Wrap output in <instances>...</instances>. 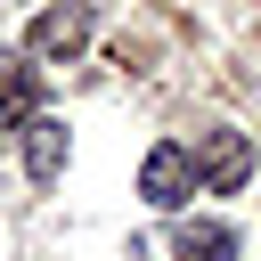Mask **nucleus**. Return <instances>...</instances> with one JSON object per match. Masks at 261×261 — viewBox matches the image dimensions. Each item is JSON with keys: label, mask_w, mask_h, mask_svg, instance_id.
Returning a JSON list of instances; mask_svg holds the SVG:
<instances>
[{"label": "nucleus", "mask_w": 261, "mask_h": 261, "mask_svg": "<svg viewBox=\"0 0 261 261\" xmlns=\"http://www.w3.org/2000/svg\"><path fill=\"white\" fill-rule=\"evenodd\" d=\"M90 33H98L90 0H57V8H41V16L24 24V49H33L41 65H73V57L90 49Z\"/></svg>", "instance_id": "nucleus-1"}, {"label": "nucleus", "mask_w": 261, "mask_h": 261, "mask_svg": "<svg viewBox=\"0 0 261 261\" xmlns=\"http://www.w3.org/2000/svg\"><path fill=\"white\" fill-rule=\"evenodd\" d=\"M196 179H204V196H237L245 179H253V139L245 130H196Z\"/></svg>", "instance_id": "nucleus-2"}, {"label": "nucleus", "mask_w": 261, "mask_h": 261, "mask_svg": "<svg viewBox=\"0 0 261 261\" xmlns=\"http://www.w3.org/2000/svg\"><path fill=\"white\" fill-rule=\"evenodd\" d=\"M196 188H204V179H196V147H179V139L147 147V163H139V196H147L155 212H179Z\"/></svg>", "instance_id": "nucleus-3"}, {"label": "nucleus", "mask_w": 261, "mask_h": 261, "mask_svg": "<svg viewBox=\"0 0 261 261\" xmlns=\"http://www.w3.org/2000/svg\"><path fill=\"white\" fill-rule=\"evenodd\" d=\"M65 155H73L65 122H57V114H33V122H24V171H33L41 188H49V179L65 171Z\"/></svg>", "instance_id": "nucleus-4"}, {"label": "nucleus", "mask_w": 261, "mask_h": 261, "mask_svg": "<svg viewBox=\"0 0 261 261\" xmlns=\"http://www.w3.org/2000/svg\"><path fill=\"white\" fill-rule=\"evenodd\" d=\"M171 253H179V261H228V253H237V228H228V220H179Z\"/></svg>", "instance_id": "nucleus-5"}, {"label": "nucleus", "mask_w": 261, "mask_h": 261, "mask_svg": "<svg viewBox=\"0 0 261 261\" xmlns=\"http://www.w3.org/2000/svg\"><path fill=\"white\" fill-rule=\"evenodd\" d=\"M33 114H41V73L33 65H8L0 73V130H24Z\"/></svg>", "instance_id": "nucleus-6"}]
</instances>
